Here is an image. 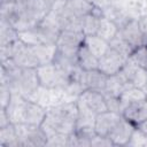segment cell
Here are the masks:
<instances>
[{
	"instance_id": "13",
	"label": "cell",
	"mask_w": 147,
	"mask_h": 147,
	"mask_svg": "<svg viewBox=\"0 0 147 147\" xmlns=\"http://www.w3.org/2000/svg\"><path fill=\"white\" fill-rule=\"evenodd\" d=\"M118 33L133 49L142 46V33L137 20L127 21L122 28H119Z\"/></svg>"
},
{
	"instance_id": "20",
	"label": "cell",
	"mask_w": 147,
	"mask_h": 147,
	"mask_svg": "<svg viewBox=\"0 0 147 147\" xmlns=\"http://www.w3.org/2000/svg\"><path fill=\"white\" fill-rule=\"evenodd\" d=\"M0 145L6 147H18V137L16 133V127L13 123L0 127Z\"/></svg>"
},
{
	"instance_id": "9",
	"label": "cell",
	"mask_w": 147,
	"mask_h": 147,
	"mask_svg": "<svg viewBox=\"0 0 147 147\" xmlns=\"http://www.w3.org/2000/svg\"><path fill=\"white\" fill-rule=\"evenodd\" d=\"M122 116L136 127L147 119V99L137 100L123 107Z\"/></svg>"
},
{
	"instance_id": "12",
	"label": "cell",
	"mask_w": 147,
	"mask_h": 147,
	"mask_svg": "<svg viewBox=\"0 0 147 147\" xmlns=\"http://www.w3.org/2000/svg\"><path fill=\"white\" fill-rule=\"evenodd\" d=\"M122 114L114 113L110 110H106L103 113H100L95 117L94 122V131L98 136L101 137H108L110 131L115 127L117 122L121 119Z\"/></svg>"
},
{
	"instance_id": "15",
	"label": "cell",
	"mask_w": 147,
	"mask_h": 147,
	"mask_svg": "<svg viewBox=\"0 0 147 147\" xmlns=\"http://www.w3.org/2000/svg\"><path fill=\"white\" fill-rule=\"evenodd\" d=\"M62 8L68 14L83 18L85 15L93 11L94 5L90 0H62Z\"/></svg>"
},
{
	"instance_id": "32",
	"label": "cell",
	"mask_w": 147,
	"mask_h": 147,
	"mask_svg": "<svg viewBox=\"0 0 147 147\" xmlns=\"http://www.w3.org/2000/svg\"><path fill=\"white\" fill-rule=\"evenodd\" d=\"M8 124H10V121H9L8 115H7V111H6L5 108H1V111H0V127H3Z\"/></svg>"
},
{
	"instance_id": "31",
	"label": "cell",
	"mask_w": 147,
	"mask_h": 147,
	"mask_svg": "<svg viewBox=\"0 0 147 147\" xmlns=\"http://www.w3.org/2000/svg\"><path fill=\"white\" fill-rule=\"evenodd\" d=\"M91 146H114V144L111 142L110 139H108L106 137H101V136L95 134L93 137V139H92Z\"/></svg>"
},
{
	"instance_id": "26",
	"label": "cell",
	"mask_w": 147,
	"mask_h": 147,
	"mask_svg": "<svg viewBox=\"0 0 147 147\" xmlns=\"http://www.w3.org/2000/svg\"><path fill=\"white\" fill-rule=\"evenodd\" d=\"M131 84L133 87H138L144 91H147V70L139 67L132 78Z\"/></svg>"
},
{
	"instance_id": "27",
	"label": "cell",
	"mask_w": 147,
	"mask_h": 147,
	"mask_svg": "<svg viewBox=\"0 0 147 147\" xmlns=\"http://www.w3.org/2000/svg\"><path fill=\"white\" fill-rule=\"evenodd\" d=\"M127 145H130V146H147V134L136 127V130L131 137V140L129 141Z\"/></svg>"
},
{
	"instance_id": "1",
	"label": "cell",
	"mask_w": 147,
	"mask_h": 147,
	"mask_svg": "<svg viewBox=\"0 0 147 147\" xmlns=\"http://www.w3.org/2000/svg\"><path fill=\"white\" fill-rule=\"evenodd\" d=\"M78 108L76 100H68L46 109L41 127L47 136L46 146H67L68 137L76 131Z\"/></svg>"
},
{
	"instance_id": "3",
	"label": "cell",
	"mask_w": 147,
	"mask_h": 147,
	"mask_svg": "<svg viewBox=\"0 0 147 147\" xmlns=\"http://www.w3.org/2000/svg\"><path fill=\"white\" fill-rule=\"evenodd\" d=\"M1 83L10 88L11 93L30 99L40 87L37 69L17 67L11 60L1 61Z\"/></svg>"
},
{
	"instance_id": "11",
	"label": "cell",
	"mask_w": 147,
	"mask_h": 147,
	"mask_svg": "<svg viewBox=\"0 0 147 147\" xmlns=\"http://www.w3.org/2000/svg\"><path fill=\"white\" fill-rule=\"evenodd\" d=\"M134 130H136V126L132 125L129 121H126L122 116L121 119L115 125V127L110 131V133L108 134L107 138L111 140L114 146L127 145L129 141L131 140V137H132Z\"/></svg>"
},
{
	"instance_id": "28",
	"label": "cell",
	"mask_w": 147,
	"mask_h": 147,
	"mask_svg": "<svg viewBox=\"0 0 147 147\" xmlns=\"http://www.w3.org/2000/svg\"><path fill=\"white\" fill-rule=\"evenodd\" d=\"M106 103H107L108 110L122 114V103H121L119 96H106Z\"/></svg>"
},
{
	"instance_id": "33",
	"label": "cell",
	"mask_w": 147,
	"mask_h": 147,
	"mask_svg": "<svg viewBox=\"0 0 147 147\" xmlns=\"http://www.w3.org/2000/svg\"><path fill=\"white\" fill-rule=\"evenodd\" d=\"M137 129H139L140 131H142L144 133H146V134H147V119H146L144 123H141L140 125H138V126H137Z\"/></svg>"
},
{
	"instance_id": "22",
	"label": "cell",
	"mask_w": 147,
	"mask_h": 147,
	"mask_svg": "<svg viewBox=\"0 0 147 147\" xmlns=\"http://www.w3.org/2000/svg\"><path fill=\"white\" fill-rule=\"evenodd\" d=\"M101 14L96 13V8L94 7L93 11L91 14H87L83 17V33L85 36H94L98 32L99 29V22H100Z\"/></svg>"
},
{
	"instance_id": "17",
	"label": "cell",
	"mask_w": 147,
	"mask_h": 147,
	"mask_svg": "<svg viewBox=\"0 0 147 147\" xmlns=\"http://www.w3.org/2000/svg\"><path fill=\"white\" fill-rule=\"evenodd\" d=\"M77 62L82 70H95L99 68V59L83 44L77 52Z\"/></svg>"
},
{
	"instance_id": "2",
	"label": "cell",
	"mask_w": 147,
	"mask_h": 147,
	"mask_svg": "<svg viewBox=\"0 0 147 147\" xmlns=\"http://www.w3.org/2000/svg\"><path fill=\"white\" fill-rule=\"evenodd\" d=\"M49 0H21L1 3V18L8 21L18 32L38 25L52 10Z\"/></svg>"
},
{
	"instance_id": "16",
	"label": "cell",
	"mask_w": 147,
	"mask_h": 147,
	"mask_svg": "<svg viewBox=\"0 0 147 147\" xmlns=\"http://www.w3.org/2000/svg\"><path fill=\"white\" fill-rule=\"evenodd\" d=\"M129 87H132V86L129 85L118 74H115V75L108 76L103 94L106 96H119Z\"/></svg>"
},
{
	"instance_id": "25",
	"label": "cell",
	"mask_w": 147,
	"mask_h": 147,
	"mask_svg": "<svg viewBox=\"0 0 147 147\" xmlns=\"http://www.w3.org/2000/svg\"><path fill=\"white\" fill-rule=\"evenodd\" d=\"M137 65L147 70V46H139L133 49L130 57Z\"/></svg>"
},
{
	"instance_id": "18",
	"label": "cell",
	"mask_w": 147,
	"mask_h": 147,
	"mask_svg": "<svg viewBox=\"0 0 147 147\" xmlns=\"http://www.w3.org/2000/svg\"><path fill=\"white\" fill-rule=\"evenodd\" d=\"M84 44L93 53V55H95L98 59H100L108 51V48L110 47L109 42L107 40L100 38L96 34H94V36H85Z\"/></svg>"
},
{
	"instance_id": "14",
	"label": "cell",
	"mask_w": 147,
	"mask_h": 147,
	"mask_svg": "<svg viewBox=\"0 0 147 147\" xmlns=\"http://www.w3.org/2000/svg\"><path fill=\"white\" fill-rule=\"evenodd\" d=\"M78 98L96 115L100 113H103L108 110L107 103H106V96L102 92L92 91V90H85L83 91Z\"/></svg>"
},
{
	"instance_id": "34",
	"label": "cell",
	"mask_w": 147,
	"mask_h": 147,
	"mask_svg": "<svg viewBox=\"0 0 147 147\" xmlns=\"http://www.w3.org/2000/svg\"><path fill=\"white\" fill-rule=\"evenodd\" d=\"M9 1H11V0H1V3H3V2H9Z\"/></svg>"
},
{
	"instance_id": "29",
	"label": "cell",
	"mask_w": 147,
	"mask_h": 147,
	"mask_svg": "<svg viewBox=\"0 0 147 147\" xmlns=\"http://www.w3.org/2000/svg\"><path fill=\"white\" fill-rule=\"evenodd\" d=\"M0 92H1V95H0V100H1V108H6L7 105L9 103L10 101V98H11V91L10 88L8 87L7 84L5 83H1V88H0Z\"/></svg>"
},
{
	"instance_id": "21",
	"label": "cell",
	"mask_w": 147,
	"mask_h": 147,
	"mask_svg": "<svg viewBox=\"0 0 147 147\" xmlns=\"http://www.w3.org/2000/svg\"><path fill=\"white\" fill-rule=\"evenodd\" d=\"M118 30H119V28H117V25L111 20L106 18V17H100L96 36H99L100 38H102L109 42L118 33Z\"/></svg>"
},
{
	"instance_id": "19",
	"label": "cell",
	"mask_w": 147,
	"mask_h": 147,
	"mask_svg": "<svg viewBox=\"0 0 147 147\" xmlns=\"http://www.w3.org/2000/svg\"><path fill=\"white\" fill-rule=\"evenodd\" d=\"M20 39L18 31L6 20L1 18L0 23V47L7 46Z\"/></svg>"
},
{
	"instance_id": "8",
	"label": "cell",
	"mask_w": 147,
	"mask_h": 147,
	"mask_svg": "<svg viewBox=\"0 0 147 147\" xmlns=\"http://www.w3.org/2000/svg\"><path fill=\"white\" fill-rule=\"evenodd\" d=\"M127 57L122 55L116 49L109 47L108 51L99 59V70L106 74L107 76H111L117 74L126 63Z\"/></svg>"
},
{
	"instance_id": "4",
	"label": "cell",
	"mask_w": 147,
	"mask_h": 147,
	"mask_svg": "<svg viewBox=\"0 0 147 147\" xmlns=\"http://www.w3.org/2000/svg\"><path fill=\"white\" fill-rule=\"evenodd\" d=\"M5 109L13 124L41 126L46 115L45 107L17 93L11 94L10 101Z\"/></svg>"
},
{
	"instance_id": "7",
	"label": "cell",
	"mask_w": 147,
	"mask_h": 147,
	"mask_svg": "<svg viewBox=\"0 0 147 147\" xmlns=\"http://www.w3.org/2000/svg\"><path fill=\"white\" fill-rule=\"evenodd\" d=\"M84 39H85V34L83 32L61 30L60 36L55 42L56 51L67 56L76 57L79 47L84 44Z\"/></svg>"
},
{
	"instance_id": "24",
	"label": "cell",
	"mask_w": 147,
	"mask_h": 147,
	"mask_svg": "<svg viewBox=\"0 0 147 147\" xmlns=\"http://www.w3.org/2000/svg\"><path fill=\"white\" fill-rule=\"evenodd\" d=\"M109 46L114 49H116L117 52H119L122 55H124L125 57H130V55L133 52V48L119 36V33H117L110 41H109Z\"/></svg>"
},
{
	"instance_id": "6",
	"label": "cell",
	"mask_w": 147,
	"mask_h": 147,
	"mask_svg": "<svg viewBox=\"0 0 147 147\" xmlns=\"http://www.w3.org/2000/svg\"><path fill=\"white\" fill-rule=\"evenodd\" d=\"M18 137L20 146H46L47 136L41 126L38 125H25L14 124Z\"/></svg>"
},
{
	"instance_id": "30",
	"label": "cell",
	"mask_w": 147,
	"mask_h": 147,
	"mask_svg": "<svg viewBox=\"0 0 147 147\" xmlns=\"http://www.w3.org/2000/svg\"><path fill=\"white\" fill-rule=\"evenodd\" d=\"M137 21L142 33V46H147V15L140 16Z\"/></svg>"
},
{
	"instance_id": "23",
	"label": "cell",
	"mask_w": 147,
	"mask_h": 147,
	"mask_svg": "<svg viewBox=\"0 0 147 147\" xmlns=\"http://www.w3.org/2000/svg\"><path fill=\"white\" fill-rule=\"evenodd\" d=\"M142 99H147V93L146 91L138 88V87H129L126 88L121 95H119V100L122 103V110L123 107L126 106L130 102L137 101V100H142Z\"/></svg>"
},
{
	"instance_id": "10",
	"label": "cell",
	"mask_w": 147,
	"mask_h": 147,
	"mask_svg": "<svg viewBox=\"0 0 147 147\" xmlns=\"http://www.w3.org/2000/svg\"><path fill=\"white\" fill-rule=\"evenodd\" d=\"M108 76L100 71L99 69L95 70H83L80 78H79V84L85 90H92V91H98L102 92L105 91L106 83H107Z\"/></svg>"
},
{
	"instance_id": "5",
	"label": "cell",
	"mask_w": 147,
	"mask_h": 147,
	"mask_svg": "<svg viewBox=\"0 0 147 147\" xmlns=\"http://www.w3.org/2000/svg\"><path fill=\"white\" fill-rule=\"evenodd\" d=\"M40 86L48 90H64L74 83H79V78L55 64L54 62L40 65L37 68Z\"/></svg>"
}]
</instances>
